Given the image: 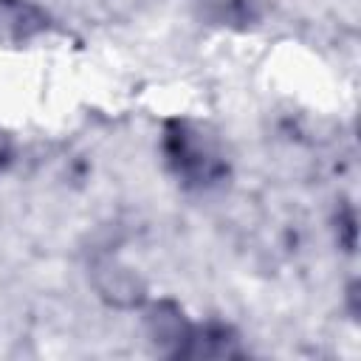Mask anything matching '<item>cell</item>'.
<instances>
[{
    "label": "cell",
    "instance_id": "5",
    "mask_svg": "<svg viewBox=\"0 0 361 361\" xmlns=\"http://www.w3.org/2000/svg\"><path fill=\"white\" fill-rule=\"evenodd\" d=\"M200 8V17H206L214 25H234L245 28L259 20L262 0H195Z\"/></svg>",
    "mask_w": 361,
    "mask_h": 361
},
{
    "label": "cell",
    "instance_id": "2",
    "mask_svg": "<svg viewBox=\"0 0 361 361\" xmlns=\"http://www.w3.org/2000/svg\"><path fill=\"white\" fill-rule=\"evenodd\" d=\"M48 28V14L28 0H0V42L23 45Z\"/></svg>",
    "mask_w": 361,
    "mask_h": 361
},
{
    "label": "cell",
    "instance_id": "4",
    "mask_svg": "<svg viewBox=\"0 0 361 361\" xmlns=\"http://www.w3.org/2000/svg\"><path fill=\"white\" fill-rule=\"evenodd\" d=\"M180 355H195V358H228V355H243L237 336L223 327V324H206V327H189L186 344Z\"/></svg>",
    "mask_w": 361,
    "mask_h": 361
},
{
    "label": "cell",
    "instance_id": "6",
    "mask_svg": "<svg viewBox=\"0 0 361 361\" xmlns=\"http://www.w3.org/2000/svg\"><path fill=\"white\" fill-rule=\"evenodd\" d=\"M8 155H11V144H8V138H6V133H0V169L6 166V161H8Z\"/></svg>",
    "mask_w": 361,
    "mask_h": 361
},
{
    "label": "cell",
    "instance_id": "3",
    "mask_svg": "<svg viewBox=\"0 0 361 361\" xmlns=\"http://www.w3.org/2000/svg\"><path fill=\"white\" fill-rule=\"evenodd\" d=\"M147 324H149V336L161 344L164 353L180 355L192 324L183 319V313H180L178 305H172V302H158V305H152V310H149V316H147Z\"/></svg>",
    "mask_w": 361,
    "mask_h": 361
},
{
    "label": "cell",
    "instance_id": "1",
    "mask_svg": "<svg viewBox=\"0 0 361 361\" xmlns=\"http://www.w3.org/2000/svg\"><path fill=\"white\" fill-rule=\"evenodd\" d=\"M161 152L178 183L195 192H209L220 186L231 172L220 138L192 118L178 116L164 121Z\"/></svg>",
    "mask_w": 361,
    "mask_h": 361
}]
</instances>
